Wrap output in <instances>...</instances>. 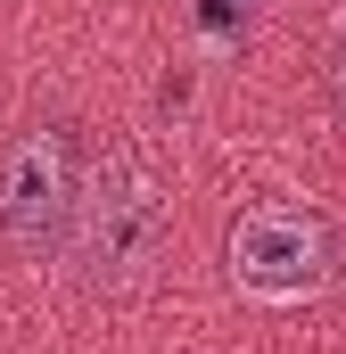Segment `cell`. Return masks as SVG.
I'll list each match as a JSON object with an SVG mask.
<instances>
[{
    "mask_svg": "<svg viewBox=\"0 0 346 354\" xmlns=\"http://www.w3.org/2000/svg\"><path fill=\"white\" fill-rule=\"evenodd\" d=\"M165 239H173V198L140 157H107V165L83 174V206H75V231H66V256H75L83 288H99V297L140 288L165 264Z\"/></svg>",
    "mask_w": 346,
    "mask_h": 354,
    "instance_id": "6da1fadb",
    "label": "cell"
},
{
    "mask_svg": "<svg viewBox=\"0 0 346 354\" xmlns=\"http://www.w3.org/2000/svg\"><path fill=\"white\" fill-rule=\"evenodd\" d=\"M83 140L75 124H33L0 157V239L17 256H58L83 206Z\"/></svg>",
    "mask_w": 346,
    "mask_h": 354,
    "instance_id": "7a4b0ae2",
    "label": "cell"
},
{
    "mask_svg": "<svg viewBox=\"0 0 346 354\" xmlns=\"http://www.w3.org/2000/svg\"><path fill=\"white\" fill-rule=\"evenodd\" d=\"M330 223L313 206H248L231 223V280L264 305H297L330 280Z\"/></svg>",
    "mask_w": 346,
    "mask_h": 354,
    "instance_id": "3957f363",
    "label": "cell"
},
{
    "mask_svg": "<svg viewBox=\"0 0 346 354\" xmlns=\"http://www.w3.org/2000/svg\"><path fill=\"white\" fill-rule=\"evenodd\" d=\"M330 91H338V107H346V25H338V41H330Z\"/></svg>",
    "mask_w": 346,
    "mask_h": 354,
    "instance_id": "277c9868",
    "label": "cell"
}]
</instances>
